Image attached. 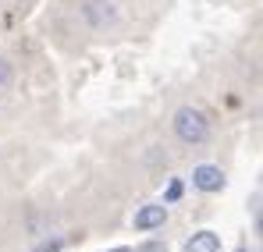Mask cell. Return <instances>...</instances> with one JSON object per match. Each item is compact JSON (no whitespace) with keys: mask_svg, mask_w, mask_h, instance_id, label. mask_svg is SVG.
Listing matches in <instances>:
<instances>
[{"mask_svg":"<svg viewBox=\"0 0 263 252\" xmlns=\"http://www.w3.org/2000/svg\"><path fill=\"white\" fill-rule=\"evenodd\" d=\"M107 252H132L128 245H118V249H107Z\"/></svg>","mask_w":263,"mask_h":252,"instance_id":"10","label":"cell"},{"mask_svg":"<svg viewBox=\"0 0 263 252\" xmlns=\"http://www.w3.org/2000/svg\"><path fill=\"white\" fill-rule=\"evenodd\" d=\"M61 249H64V238H61V235L43 238V242H36V245H32V252H61Z\"/></svg>","mask_w":263,"mask_h":252,"instance_id":"6","label":"cell"},{"mask_svg":"<svg viewBox=\"0 0 263 252\" xmlns=\"http://www.w3.org/2000/svg\"><path fill=\"white\" fill-rule=\"evenodd\" d=\"M171 131H175V139L181 146H203V142H210L214 128H210V118L199 107L185 103V107H178L171 114Z\"/></svg>","mask_w":263,"mask_h":252,"instance_id":"1","label":"cell"},{"mask_svg":"<svg viewBox=\"0 0 263 252\" xmlns=\"http://www.w3.org/2000/svg\"><path fill=\"white\" fill-rule=\"evenodd\" d=\"M181 252H220V235L210 231V227H203V231H196V235L185 242Z\"/></svg>","mask_w":263,"mask_h":252,"instance_id":"5","label":"cell"},{"mask_svg":"<svg viewBox=\"0 0 263 252\" xmlns=\"http://www.w3.org/2000/svg\"><path fill=\"white\" fill-rule=\"evenodd\" d=\"M132 252H167V242H160V238H146L142 245H135Z\"/></svg>","mask_w":263,"mask_h":252,"instance_id":"8","label":"cell"},{"mask_svg":"<svg viewBox=\"0 0 263 252\" xmlns=\"http://www.w3.org/2000/svg\"><path fill=\"white\" fill-rule=\"evenodd\" d=\"M181 192H185V185H181V181H171V185H167V192H164V206H171V203H178V199H181Z\"/></svg>","mask_w":263,"mask_h":252,"instance_id":"7","label":"cell"},{"mask_svg":"<svg viewBox=\"0 0 263 252\" xmlns=\"http://www.w3.org/2000/svg\"><path fill=\"white\" fill-rule=\"evenodd\" d=\"M260 203H263V192L256 188L253 199H249V210H253V220H256V231H260Z\"/></svg>","mask_w":263,"mask_h":252,"instance_id":"9","label":"cell"},{"mask_svg":"<svg viewBox=\"0 0 263 252\" xmlns=\"http://www.w3.org/2000/svg\"><path fill=\"white\" fill-rule=\"evenodd\" d=\"M82 22L92 32H114L121 25V7L114 0H86L82 4Z\"/></svg>","mask_w":263,"mask_h":252,"instance_id":"2","label":"cell"},{"mask_svg":"<svg viewBox=\"0 0 263 252\" xmlns=\"http://www.w3.org/2000/svg\"><path fill=\"white\" fill-rule=\"evenodd\" d=\"M164 224H167V206H164V203H146V206H139L135 217H132V227L142 231V235L160 231Z\"/></svg>","mask_w":263,"mask_h":252,"instance_id":"4","label":"cell"},{"mask_svg":"<svg viewBox=\"0 0 263 252\" xmlns=\"http://www.w3.org/2000/svg\"><path fill=\"white\" fill-rule=\"evenodd\" d=\"M235 252H249V249H235Z\"/></svg>","mask_w":263,"mask_h":252,"instance_id":"11","label":"cell"},{"mask_svg":"<svg viewBox=\"0 0 263 252\" xmlns=\"http://www.w3.org/2000/svg\"><path fill=\"white\" fill-rule=\"evenodd\" d=\"M224 185H228V178H224V170L217 164H196L192 167V188L214 196V192H224Z\"/></svg>","mask_w":263,"mask_h":252,"instance_id":"3","label":"cell"}]
</instances>
